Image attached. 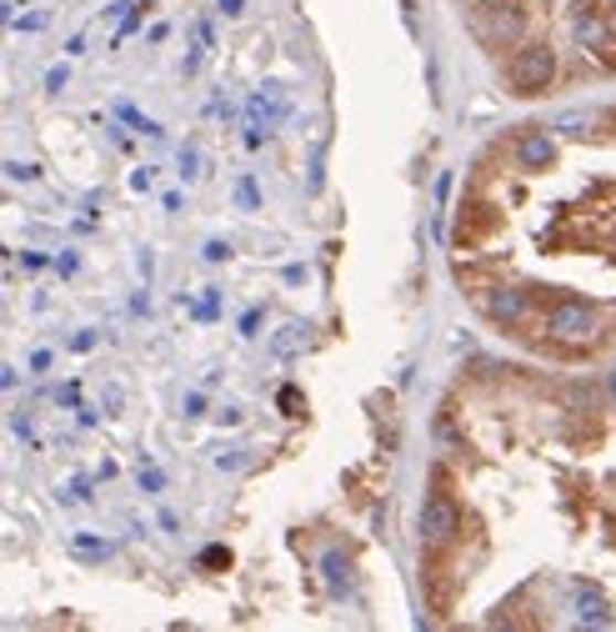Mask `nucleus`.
Returning <instances> with one entry per match:
<instances>
[{"label": "nucleus", "instance_id": "1", "mask_svg": "<svg viewBox=\"0 0 616 632\" xmlns=\"http://www.w3.org/2000/svg\"><path fill=\"white\" fill-rule=\"evenodd\" d=\"M531 11H537V0H466V25L481 51L501 55L531 41Z\"/></svg>", "mask_w": 616, "mask_h": 632}, {"label": "nucleus", "instance_id": "2", "mask_svg": "<svg viewBox=\"0 0 616 632\" xmlns=\"http://www.w3.org/2000/svg\"><path fill=\"white\" fill-rule=\"evenodd\" d=\"M556 81H562V55L552 51V41H521L517 51L507 55V86H511V96H521V101L546 96Z\"/></svg>", "mask_w": 616, "mask_h": 632}, {"label": "nucleus", "instance_id": "3", "mask_svg": "<svg viewBox=\"0 0 616 632\" xmlns=\"http://www.w3.org/2000/svg\"><path fill=\"white\" fill-rule=\"evenodd\" d=\"M507 231V211L491 191H461L456 207V227H452V251H481L487 241H497Z\"/></svg>", "mask_w": 616, "mask_h": 632}, {"label": "nucleus", "instance_id": "4", "mask_svg": "<svg viewBox=\"0 0 616 632\" xmlns=\"http://www.w3.org/2000/svg\"><path fill=\"white\" fill-rule=\"evenodd\" d=\"M422 592L432 618H446L456 608V592H461V572H456V543H422Z\"/></svg>", "mask_w": 616, "mask_h": 632}, {"label": "nucleus", "instance_id": "5", "mask_svg": "<svg viewBox=\"0 0 616 632\" xmlns=\"http://www.w3.org/2000/svg\"><path fill=\"white\" fill-rule=\"evenodd\" d=\"M476 306H481V316H487L491 327L511 331V327H527L531 316H537V306H531V292L527 282H497L491 292L476 296Z\"/></svg>", "mask_w": 616, "mask_h": 632}, {"label": "nucleus", "instance_id": "6", "mask_svg": "<svg viewBox=\"0 0 616 632\" xmlns=\"http://www.w3.org/2000/svg\"><path fill=\"white\" fill-rule=\"evenodd\" d=\"M501 141L511 146V166H517L521 176H541L556 166V136L552 126H517L511 136H501Z\"/></svg>", "mask_w": 616, "mask_h": 632}, {"label": "nucleus", "instance_id": "7", "mask_svg": "<svg viewBox=\"0 0 616 632\" xmlns=\"http://www.w3.org/2000/svg\"><path fill=\"white\" fill-rule=\"evenodd\" d=\"M422 543H461V507H456L452 492H432L422 502Z\"/></svg>", "mask_w": 616, "mask_h": 632}, {"label": "nucleus", "instance_id": "8", "mask_svg": "<svg viewBox=\"0 0 616 632\" xmlns=\"http://www.w3.org/2000/svg\"><path fill=\"white\" fill-rule=\"evenodd\" d=\"M556 397H562V407H572V412H596L602 402H612V397H606V382H592V377L556 382Z\"/></svg>", "mask_w": 616, "mask_h": 632}, {"label": "nucleus", "instance_id": "9", "mask_svg": "<svg viewBox=\"0 0 616 632\" xmlns=\"http://www.w3.org/2000/svg\"><path fill=\"white\" fill-rule=\"evenodd\" d=\"M602 116H592V110H566V116H556L552 120V131H562V136H576V141H586L592 136V126Z\"/></svg>", "mask_w": 616, "mask_h": 632}, {"label": "nucleus", "instance_id": "10", "mask_svg": "<svg viewBox=\"0 0 616 632\" xmlns=\"http://www.w3.org/2000/svg\"><path fill=\"white\" fill-rule=\"evenodd\" d=\"M596 61V71H602V76H616V21H612V31H606V41L596 45V51H586Z\"/></svg>", "mask_w": 616, "mask_h": 632}, {"label": "nucleus", "instance_id": "11", "mask_svg": "<svg viewBox=\"0 0 616 632\" xmlns=\"http://www.w3.org/2000/svg\"><path fill=\"white\" fill-rule=\"evenodd\" d=\"M76 552H81V557H110V543H96V537H76Z\"/></svg>", "mask_w": 616, "mask_h": 632}, {"label": "nucleus", "instance_id": "12", "mask_svg": "<svg viewBox=\"0 0 616 632\" xmlns=\"http://www.w3.org/2000/svg\"><path fill=\"white\" fill-rule=\"evenodd\" d=\"M236 201H241L246 211H256V186H251V181H236Z\"/></svg>", "mask_w": 616, "mask_h": 632}, {"label": "nucleus", "instance_id": "13", "mask_svg": "<svg viewBox=\"0 0 616 632\" xmlns=\"http://www.w3.org/2000/svg\"><path fill=\"white\" fill-rule=\"evenodd\" d=\"M141 487L161 492V487H166V477H161V472H156V467H146V462H141Z\"/></svg>", "mask_w": 616, "mask_h": 632}, {"label": "nucleus", "instance_id": "14", "mask_svg": "<svg viewBox=\"0 0 616 632\" xmlns=\"http://www.w3.org/2000/svg\"><path fill=\"white\" fill-rule=\"evenodd\" d=\"M341 567H347V562H341V557H326V578H331V588H341Z\"/></svg>", "mask_w": 616, "mask_h": 632}, {"label": "nucleus", "instance_id": "15", "mask_svg": "<svg viewBox=\"0 0 616 632\" xmlns=\"http://www.w3.org/2000/svg\"><path fill=\"white\" fill-rule=\"evenodd\" d=\"M226 241H211V246H205V262H226Z\"/></svg>", "mask_w": 616, "mask_h": 632}, {"label": "nucleus", "instance_id": "16", "mask_svg": "<svg viewBox=\"0 0 616 632\" xmlns=\"http://www.w3.org/2000/svg\"><path fill=\"white\" fill-rule=\"evenodd\" d=\"M6 171H11V181H31V176H35V166H21V161H11V166H6Z\"/></svg>", "mask_w": 616, "mask_h": 632}, {"label": "nucleus", "instance_id": "17", "mask_svg": "<svg viewBox=\"0 0 616 632\" xmlns=\"http://www.w3.org/2000/svg\"><path fill=\"white\" fill-rule=\"evenodd\" d=\"M201 412H205V397L191 392V397H185V417H201Z\"/></svg>", "mask_w": 616, "mask_h": 632}, {"label": "nucleus", "instance_id": "18", "mask_svg": "<svg viewBox=\"0 0 616 632\" xmlns=\"http://www.w3.org/2000/svg\"><path fill=\"white\" fill-rule=\"evenodd\" d=\"M45 86H51V91H61V86H65V66H55L51 76H45Z\"/></svg>", "mask_w": 616, "mask_h": 632}, {"label": "nucleus", "instance_id": "19", "mask_svg": "<svg viewBox=\"0 0 616 632\" xmlns=\"http://www.w3.org/2000/svg\"><path fill=\"white\" fill-rule=\"evenodd\" d=\"M216 6H221L226 15H241V0H216Z\"/></svg>", "mask_w": 616, "mask_h": 632}, {"label": "nucleus", "instance_id": "20", "mask_svg": "<svg viewBox=\"0 0 616 632\" xmlns=\"http://www.w3.org/2000/svg\"><path fill=\"white\" fill-rule=\"evenodd\" d=\"M606 397H612V402H616V367L606 371Z\"/></svg>", "mask_w": 616, "mask_h": 632}]
</instances>
